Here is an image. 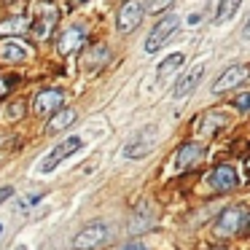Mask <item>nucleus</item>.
Returning a JSON list of instances; mask_svg holds the SVG:
<instances>
[{
	"mask_svg": "<svg viewBox=\"0 0 250 250\" xmlns=\"http://www.w3.org/2000/svg\"><path fill=\"white\" fill-rule=\"evenodd\" d=\"M83 148V140L78 135H70V137H65L62 143H57L54 148H51L49 153H46L43 159H41L38 164H35V172L38 175H49V172H54L57 167H60L65 159H70L73 153H78Z\"/></svg>",
	"mask_w": 250,
	"mask_h": 250,
	"instance_id": "f257e3e1",
	"label": "nucleus"
},
{
	"mask_svg": "<svg viewBox=\"0 0 250 250\" xmlns=\"http://www.w3.org/2000/svg\"><path fill=\"white\" fill-rule=\"evenodd\" d=\"M250 226V212L245 207H229L215 223V237H234L239 231H248Z\"/></svg>",
	"mask_w": 250,
	"mask_h": 250,
	"instance_id": "f03ea898",
	"label": "nucleus"
},
{
	"mask_svg": "<svg viewBox=\"0 0 250 250\" xmlns=\"http://www.w3.org/2000/svg\"><path fill=\"white\" fill-rule=\"evenodd\" d=\"M110 237V229L108 223L103 221H92L89 226H83L81 231L73 237V250H94Z\"/></svg>",
	"mask_w": 250,
	"mask_h": 250,
	"instance_id": "7ed1b4c3",
	"label": "nucleus"
},
{
	"mask_svg": "<svg viewBox=\"0 0 250 250\" xmlns=\"http://www.w3.org/2000/svg\"><path fill=\"white\" fill-rule=\"evenodd\" d=\"M180 27V17L178 14H169V17H164L162 22L156 24V27L151 30V35L146 38V54H156L159 49H162L164 43H167L169 38H172L175 33H178Z\"/></svg>",
	"mask_w": 250,
	"mask_h": 250,
	"instance_id": "20e7f679",
	"label": "nucleus"
},
{
	"mask_svg": "<svg viewBox=\"0 0 250 250\" xmlns=\"http://www.w3.org/2000/svg\"><path fill=\"white\" fill-rule=\"evenodd\" d=\"M156 137H159V132H156V126H153V124L151 126H143V129L124 146V156L126 159H143V156H148V153L153 151V146H156Z\"/></svg>",
	"mask_w": 250,
	"mask_h": 250,
	"instance_id": "39448f33",
	"label": "nucleus"
},
{
	"mask_svg": "<svg viewBox=\"0 0 250 250\" xmlns=\"http://www.w3.org/2000/svg\"><path fill=\"white\" fill-rule=\"evenodd\" d=\"M202 73H205V60H196L191 67H186V73L178 78V83H175V92H172V97H175V100H183V97H188V94L194 92L196 86H199V78H202Z\"/></svg>",
	"mask_w": 250,
	"mask_h": 250,
	"instance_id": "423d86ee",
	"label": "nucleus"
},
{
	"mask_svg": "<svg viewBox=\"0 0 250 250\" xmlns=\"http://www.w3.org/2000/svg\"><path fill=\"white\" fill-rule=\"evenodd\" d=\"M248 76H250L248 65H231V67H226V70L215 78V83H212V94H223L226 89H234L237 83H242Z\"/></svg>",
	"mask_w": 250,
	"mask_h": 250,
	"instance_id": "0eeeda50",
	"label": "nucleus"
},
{
	"mask_svg": "<svg viewBox=\"0 0 250 250\" xmlns=\"http://www.w3.org/2000/svg\"><path fill=\"white\" fill-rule=\"evenodd\" d=\"M140 19H143V6L137 3V0H126L124 6L119 8L116 27H119V33H132V30L140 24Z\"/></svg>",
	"mask_w": 250,
	"mask_h": 250,
	"instance_id": "6e6552de",
	"label": "nucleus"
},
{
	"mask_svg": "<svg viewBox=\"0 0 250 250\" xmlns=\"http://www.w3.org/2000/svg\"><path fill=\"white\" fill-rule=\"evenodd\" d=\"M62 105H65V92H62V89H43V92H38L33 108L38 110L41 116H51V113H57Z\"/></svg>",
	"mask_w": 250,
	"mask_h": 250,
	"instance_id": "1a4fd4ad",
	"label": "nucleus"
},
{
	"mask_svg": "<svg viewBox=\"0 0 250 250\" xmlns=\"http://www.w3.org/2000/svg\"><path fill=\"white\" fill-rule=\"evenodd\" d=\"M83 41H86V27H83V24H70V27H65V33L60 35L57 49H60V54H73L76 49L83 46Z\"/></svg>",
	"mask_w": 250,
	"mask_h": 250,
	"instance_id": "9d476101",
	"label": "nucleus"
},
{
	"mask_svg": "<svg viewBox=\"0 0 250 250\" xmlns=\"http://www.w3.org/2000/svg\"><path fill=\"white\" fill-rule=\"evenodd\" d=\"M205 146L202 143H186V146L178 148V153H175V169H188L194 162H199L202 156H205Z\"/></svg>",
	"mask_w": 250,
	"mask_h": 250,
	"instance_id": "9b49d317",
	"label": "nucleus"
},
{
	"mask_svg": "<svg viewBox=\"0 0 250 250\" xmlns=\"http://www.w3.org/2000/svg\"><path fill=\"white\" fill-rule=\"evenodd\" d=\"M237 183H239V178H237V172H234V167H229V164L215 167L210 175V186L215 191H231Z\"/></svg>",
	"mask_w": 250,
	"mask_h": 250,
	"instance_id": "f8f14e48",
	"label": "nucleus"
},
{
	"mask_svg": "<svg viewBox=\"0 0 250 250\" xmlns=\"http://www.w3.org/2000/svg\"><path fill=\"white\" fill-rule=\"evenodd\" d=\"M54 22H57V8L46 3V17H43V11H41V17L35 19V24H33V35H35L38 41L49 38V35H51V27H54Z\"/></svg>",
	"mask_w": 250,
	"mask_h": 250,
	"instance_id": "ddd939ff",
	"label": "nucleus"
},
{
	"mask_svg": "<svg viewBox=\"0 0 250 250\" xmlns=\"http://www.w3.org/2000/svg\"><path fill=\"white\" fill-rule=\"evenodd\" d=\"M27 54H30L27 46H24L22 41H17V38L0 43V60L3 62H22V60H27Z\"/></svg>",
	"mask_w": 250,
	"mask_h": 250,
	"instance_id": "4468645a",
	"label": "nucleus"
},
{
	"mask_svg": "<svg viewBox=\"0 0 250 250\" xmlns=\"http://www.w3.org/2000/svg\"><path fill=\"white\" fill-rule=\"evenodd\" d=\"M183 62H186V57L180 54V51H175V54H169V57H164L162 60V65L156 67V76H153V81H167L169 76H172L178 67H183Z\"/></svg>",
	"mask_w": 250,
	"mask_h": 250,
	"instance_id": "2eb2a0df",
	"label": "nucleus"
},
{
	"mask_svg": "<svg viewBox=\"0 0 250 250\" xmlns=\"http://www.w3.org/2000/svg\"><path fill=\"white\" fill-rule=\"evenodd\" d=\"M73 121H76V110H70V108L57 110V113L51 116V121H49V126H46V129H49V132H62V129H67Z\"/></svg>",
	"mask_w": 250,
	"mask_h": 250,
	"instance_id": "dca6fc26",
	"label": "nucleus"
},
{
	"mask_svg": "<svg viewBox=\"0 0 250 250\" xmlns=\"http://www.w3.org/2000/svg\"><path fill=\"white\" fill-rule=\"evenodd\" d=\"M239 6H242V0H221V3H218V11H215V17H212V22H215V24H223V22H229V19H231L234 14L239 11Z\"/></svg>",
	"mask_w": 250,
	"mask_h": 250,
	"instance_id": "f3484780",
	"label": "nucleus"
},
{
	"mask_svg": "<svg viewBox=\"0 0 250 250\" xmlns=\"http://www.w3.org/2000/svg\"><path fill=\"white\" fill-rule=\"evenodd\" d=\"M27 30V19L24 17H14V19H6L0 24V35H19Z\"/></svg>",
	"mask_w": 250,
	"mask_h": 250,
	"instance_id": "a211bd4d",
	"label": "nucleus"
},
{
	"mask_svg": "<svg viewBox=\"0 0 250 250\" xmlns=\"http://www.w3.org/2000/svg\"><path fill=\"white\" fill-rule=\"evenodd\" d=\"M223 124H226V116H221V113H207L199 129H202V132H212L215 126H223Z\"/></svg>",
	"mask_w": 250,
	"mask_h": 250,
	"instance_id": "6ab92c4d",
	"label": "nucleus"
},
{
	"mask_svg": "<svg viewBox=\"0 0 250 250\" xmlns=\"http://www.w3.org/2000/svg\"><path fill=\"white\" fill-rule=\"evenodd\" d=\"M175 0H148V11L151 14H162L164 8H169Z\"/></svg>",
	"mask_w": 250,
	"mask_h": 250,
	"instance_id": "aec40b11",
	"label": "nucleus"
},
{
	"mask_svg": "<svg viewBox=\"0 0 250 250\" xmlns=\"http://www.w3.org/2000/svg\"><path fill=\"white\" fill-rule=\"evenodd\" d=\"M41 196H43V194H30V196H24V199H19L17 207H19V210H30L33 205H38V202H41Z\"/></svg>",
	"mask_w": 250,
	"mask_h": 250,
	"instance_id": "412c9836",
	"label": "nucleus"
},
{
	"mask_svg": "<svg viewBox=\"0 0 250 250\" xmlns=\"http://www.w3.org/2000/svg\"><path fill=\"white\" fill-rule=\"evenodd\" d=\"M234 108H237V110H242V113H250V92L239 94V97L234 100Z\"/></svg>",
	"mask_w": 250,
	"mask_h": 250,
	"instance_id": "4be33fe9",
	"label": "nucleus"
},
{
	"mask_svg": "<svg viewBox=\"0 0 250 250\" xmlns=\"http://www.w3.org/2000/svg\"><path fill=\"white\" fill-rule=\"evenodd\" d=\"M14 196V188L11 186H3V188H0V205H3V202H8Z\"/></svg>",
	"mask_w": 250,
	"mask_h": 250,
	"instance_id": "5701e85b",
	"label": "nucleus"
},
{
	"mask_svg": "<svg viewBox=\"0 0 250 250\" xmlns=\"http://www.w3.org/2000/svg\"><path fill=\"white\" fill-rule=\"evenodd\" d=\"M119 250H148L146 245H140V242H126V245H121Z\"/></svg>",
	"mask_w": 250,
	"mask_h": 250,
	"instance_id": "b1692460",
	"label": "nucleus"
},
{
	"mask_svg": "<svg viewBox=\"0 0 250 250\" xmlns=\"http://www.w3.org/2000/svg\"><path fill=\"white\" fill-rule=\"evenodd\" d=\"M242 35H245V38H250V17H248V22H245V30H242Z\"/></svg>",
	"mask_w": 250,
	"mask_h": 250,
	"instance_id": "393cba45",
	"label": "nucleus"
},
{
	"mask_svg": "<svg viewBox=\"0 0 250 250\" xmlns=\"http://www.w3.org/2000/svg\"><path fill=\"white\" fill-rule=\"evenodd\" d=\"M196 22H199V14H191V17H188V24H191V27H194Z\"/></svg>",
	"mask_w": 250,
	"mask_h": 250,
	"instance_id": "a878e982",
	"label": "nucleus"
},
{
	"mask_svg": "<svg viewBox=\"0 0 250 250\" xmlns=\"http://www.w3.org/2000/svg\"><path fill=\"white\" fill-rule=\"evenodd\" d=\"M14 250H30V248H27V245H17Z\"/></svg>",
	"mask_w": 250,
	"mask_h": 250,
	"instance_id": "bb28decb",
	"label": "nucleus"
},
{
	"mask_svg": "<svg viewBox=\"0 0 250 250\" xmlns=\"http://www.w3.org/2000/svg\"><path fill=\"white\" fill-rule=\"evenodd\" d=\"M0 231H3V226H0Z\"/></svg>",
	"mask_w": 250,
	"mask_h": 250,
	"instance_id": "cd10ccee",
	"label": "nucleus"
}]
</instances>
